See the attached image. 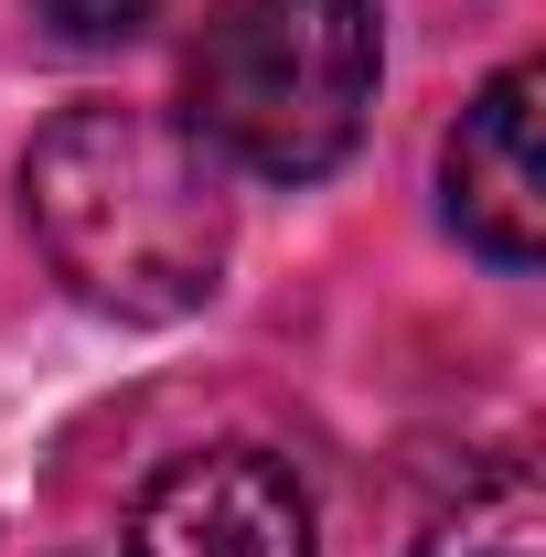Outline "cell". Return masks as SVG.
<instances>
[{
    "instance_id": "1",
    "label": "cell",
    "mask_w": 546,
    "mask_h": 557,
    "mask_svg": "<svg viewBox=\"0 0 546 557\" xmlns=\"http://www.w3.org/2000/svg\"><path fill=\"white\" fill-rule=\"evenodd\" d=\"M22 214H33L44 269L108 322H183L225 289L236 205L183 119L75 97L22 150Z\"/></svg>"
},
{
    "instance_id": "2",
    "label": "cell",
    "mask_w": 546,
    "mask_h": 557,
    "mask_svg": "<svg viewBox=\"0 0 546 557\" xmlns=\"http://www.w3.org/2000/svg\"><path fill=\"white\" fill-rule=\"evenodd\" d=\"M375 108V0H214L183 54V129L214 172L322 183Z\"/></svg>"
},
{
    "instance_id": "3",
    "label": "cell",
    "mask_w": 546,
    "mask_h": 557,
    "mask_svg": "<svg viewBox=\"0 0 546 557\" xmlns=\"http://www.w3.org/2000/svg\"><path fill=\"white\" fill-rule=\"evenodd\" d=\"M129 547L139 557H322V536H311L300 472L258 440H225V450H183L139 493Z\"/></svg>"
},
{
    "instance_id": "4",
    "label": "cell",
    "mask_w": 546,
    "mask_h": 557,
    "mask_svg": "<svg viewBox=\"0 0 546 557\" xmlns=\"http://www.w3.org/2000/svg\"><path fill=\"white\" fill-rule=\"evenodd\" d=\"M536 65H504L461 108V129L439 150V205L461 225V247L493 269H536L546 258V172H536Z\"/></svg>"
},
{
    "instance_id": "5",
    "label": "cell",
    "mask_w": 546,
    "mask_h": 557,
    "mask_svg": "<svg viewBox=\"0 0 546 557\" xmlns=\"http://www.w3.org/2000/svg\"><path fill=\"white\" fill-rule=\"evenodd\" d=\"M418 557H546V504H536V461L493 450L472 483L429 515Z\"/></svg>"
},
{
    "instance_id": "6",
    "label": "cell",
    "mask_w": 546,
    "mask_h": 557,
    "mask_svg": "<svg viewBox=\"0 0 546 557\" xmlns=\"http://www.w3.org/2000/svg\"><path fill=\"white\" fill-rule=\"evenodd\" d=\"M150 11H161V0H33V22H44L54 44H75V54H97V44H129Z\"/></svg>"
}]
</instances>
